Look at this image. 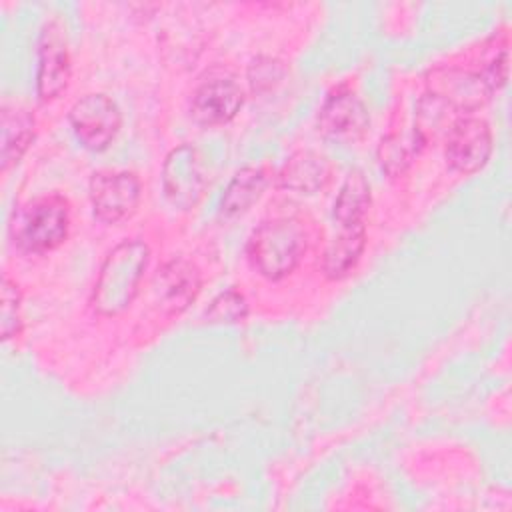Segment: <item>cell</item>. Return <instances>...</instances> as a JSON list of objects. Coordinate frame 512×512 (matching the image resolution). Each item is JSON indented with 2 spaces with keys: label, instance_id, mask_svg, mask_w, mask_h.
Wrapping results in <instances>:
<instances>
[{
  "label": "cell",
  "instance_id": "5bb4252c",
  "mask_svg": "<svg viewBox=\"0 0 512 512\" xmlns=\"http://www.w3.org/2000/svg\"><path fill=\"white\" fill-rule=\"evenodd\" d=\"M2 172H6L12 164H18L28 146L34 138V114L30 108L16 104V102H4L2 104Z\"/></svg>",
  "mask_w": 512,
  "mask_h": 512
},
{
  "label": "cell",
  "instance_id": "ac0fdd59",
  "mask_svg": "<svg viewBox=\"0 0 512 512\" xmlns=\"http://www.w3.org/2000/svg\"><path fill=\"white\" fill-rule=\"evenodd\" d=\"M248 316L246 298L236 290L220 292L204 312L208 324H236Z\"/></svg>",
  "mask_w": 512,
  "mask_h": 512
},
{
  "label": "cell",
  "instance_id": "277c9868",
  "mask_svg": "<svg viewBox=\"0 0 512 512\" xmlns=\"http://www.w3.org/2000/svg\"><path fill=\"white\" fill-rule=\"evenodd\" d=\"M162 188L168 202L180 210L194 208L206 190V172L200 152L180 144L168 152L162 166Z\"/></svg>",
  "mask_w": 512,
  "mask_h": 512
},
{
  "label": "cell",
  "instance_id": "d6986e66",
  "mask_svg": "<svg viewBox=\"0 0 512 512\" xmlns=\"http://www.w3.org/2000/svg\"><path fill=\"white\" fill-rule=\"evenodd\" d=\"M0 330H2L4 340L12 338L20 332V290L8 276H2Z\"/></svg>",
  "mask_w": 512,
  "mask_h": 512
},
{
  "label": "cell",
  "instance_id": "8fae6325",
  "mask_svg": "<svg viewBox=\"0 0 512 512\" xmlns=\"http://www.w3.org/2000/svg\"><path fill=\"white\" fill-rule=\"evenodd\" d=\"M368 122L370 118L366 106L352 90L344 86L328 94L318 114L320 132L340 142L360 140L368 128Z\"/></svg>",
  "mask_w": 512,
  "mask_h": 512
},
{
  "label": "cell",
  "instance_id": "30bf717a",
  "mask_svg": "<svg viewBox=\"0 0 512 512\" xmlns=\"http://www.w3.org/2000/svg\"><path fill=\"white\" fill-rule=\"evenodd\" d=\"M244 102L240 84L228 74H214L204 78L190 102V112L196 122L216 126L232 120Z\"/></svg>",
  "mask_w": 512,
  "mask_h": 512
},
{
  "label": "cell",
  "instance_id": "ffe728a7",
  "mask_svg": "<svg viewBox=\"0 0 512 512\" xmlns=\"http://www.w3.org/2000/svg\"><path fill=\"white\" fill-rule=\"evenodd\" d=\"M414 152H418V148H416L414 144L406 146L400 136L390 134L388 138L382 140L378 154H380L382 168H384L390 176H396V174H402V172H404V168L410 164V158H412Z\"/></svg>",
  "mask_w": 512,
  "mask_h": 512
},
{
  "label": "cell",
  "instance_id": "7a4b0ae2",
  "mask_svg": "<svg viewBox=\"0 0 512 512\" xmlns=\"http://www.w3.org/2000/svg\"><path fill=\"white\" fill-rule=\"evenodd\" d=\"M308 248L304 224L292 216H280L262 222L248 238L246 254L252 268L268 278L280 280L290 274Z\"/></svg>",
  "mask_w": 512,
  "mask_h": 512
},
{
  "label": "cell",
  "instance_id": "4fadbf2b",
  "mask_svg": "<svg viewBox=\"0 0 512 512\" xmlns=\"http://www.w3.org/2000/svg\"><path fill=\"white\" fill-rule=\"evenodd\" d=\"M330 174L332 166L326 156L312 150H302L290 156V160L282 166L278 174V184L292 192L314 194L326 186Z\"/></svg>",
  "mask_w": 512,
  "mask_h": 512
},
{
  "label": "cell",
  "instance_id": "44dd1931",
  "mask_svg": "<svg viewBox=\"0 0 512 512\" xmlns=\"http://www.w3.org/2000/svg\"><path fill=\"white\" fill-rule=\"evenodd\" d=\"M282 64L270 56H258L248 68V82L254 94L272 90L282 78Z\"/></svg>",
  "mask_w": 512,
  "mask_h": 512
},
{
  "label": "cell",
  "instance_id": "2e32d148",
  "mask_svg": "<svg viewBox=\"0 0 512 512\" xmlns=\"http://www.w3.org/2000/svg\"><path fill=\"white\" fill-rule=\"evenodd\" d=\"M266 182L268 176L262 166H244L228 182L220 200V212L224 216L244 214L262 196Z\"/></svg>",
  "mask_w": 512,
  "mask_h": 512
},
{
  "label": "cell",
  "instance_id": "9c48e42d",
  "mask_svg": "<svg viewBox=\"0 0 512 512\" xmlns=\"http://www.w3.org/2000/svg\"><path fill=\"white\" fill-rule=\"evenodd\" d=\"M446 162L462 174L480 170L492 154V132L486 120L460 116L446 132Z\"/></svg>",
  "mask_w": 512,
  "mask_h": 512
},
{
  "label": "cell",
  "instance_id": "3957f363",
  "mask_svg": "<svg viewBox=\"0 0 512 512\" xmlns=\"http://www.w3.org/2000/svg\"><path fill=\"white\" fill-rule=\"evenodd\" d=\"M70 226V206L60 194H46L18 208L10 220L14 244L28 254H42L58 248Z\"/></svg>",
  "mask_w": 512,
  "mask_h": 512
},
{
  "label": "cell",
  "instance_id": "6da1fadb",
  "mask_svg": "<svg viewBox=\"0 0 512 512\" xmlns=\"http://www.w3.org/2000/svg\"><path fill=\"white\" fill-rule=\"evenodd\" d=\"M150 250L142 240H122L100 266L92 292V306L102 316H116L126 310L140 286L148 266Z\"/></svg>",
  "mask_w": 512,
  "mask_h": 512
},
{
  "label": "cell",
  "instance_id": "8992f818",
  "mask_svg": "<svg viewBox=\"0 0 512 512\" xmlns=\"http://www.w3.org/2000/svg\"><path fill=\"white\" fill-rule=\"evenodd\" d=\"M70 124L82 146L100 152L116 138L122 114L106 94H86L70 108Z\"/></svg>",
  "mask_w": 512,
  "mask_h": 512
},
{
  "label": "cell",
  "instance_id": "7c38bea8",
  "mask_svg": "<svg viewBox=\"0 0 512 512\" xmlns=\"http://www.w3.org/2000/svg\"><path fill=\"white\" fill-rule=\"evenodd\" d=\"M200 272L184 258L166 262L154 276V302L166 314H180L200 292Z\"/></svg>",
  "mask_w": 512,
  "mask_h": 512
},
{
  "label": "cell",
  "instance_id": "52a82bcc",
  "mask_svg": "<svg viewBox=\"0 0 512 512\" xmlns=\"http://www.w3.org/2000/svg\"><path fill=\"white\" fill-rule=\"evenodd\" d=\"M70 54L68 38L60 20H50L38 42V70H36V92L40 100L48 102L58 98L70 82Z\"/></svg>",
  "mask_w": 512,
  "mask_h": 512
},
{
  "label": "cell",
  "instance_id": "ba28073f",
  "mask_svg": "<svg viewBox=\"0 0 512 512\" xmlns=\"http://www.w3.org/2000/svg\"><path fill=\"white\" fill-rule=\"evenodd\" d=\"M426 92L440 98L454 112H472L484 106L494 90L478 72L440 66L428 72Z\"/></svg>",
  "mask_w": 512,
  "mask_h": 512
},
{
  "label": "cell",
  "instance_id": "5b68a950",
  "mask_svg": "<svg viewBox=\"0 0 512 512\" xmlns=\"http://www.w3.org/2000/svg\"><path fill=\"white\" fill-rule=\"evenodd\" d=\"M140 180L126 170H100L90 178V202L94 216L106 224H116L132 216L140 202Z\"/></svg>",
  "mask_w": 512,
  "mask_h": 512
},
{
  "label": "cell",
  "instance_id": "e0dca14e",
  "mask_svg": "<svg viewBox=\"0 0 512 512\" xmlns=\"http://www.w3.org/2000/svg\"><path fill=\"white\" fill-rule=\"evenodd\" d=\"M370 208V184L360 170H352L334 202V218L340 226L364 224V216Z\"/></svg>",
  "mask_w": 512,
  "mask_h": 512
},
{
  "label": "cell",
  "instance_id": "9a60e30c",
  "mask_svg": "<svg viewBox=\"0 0 512 512\" xmlns=\"http://www.w3.org/2000/svg\"><path fill=\"white\" fill-rule=\"evenodd\" d=\"M366 246L364 224L340 226L338 236L328 244L322 260V270L330 280H340L354 270Z\"/></svg>",
  "mask_w": 512,
  "mask_h": 512
}]
</instances>
